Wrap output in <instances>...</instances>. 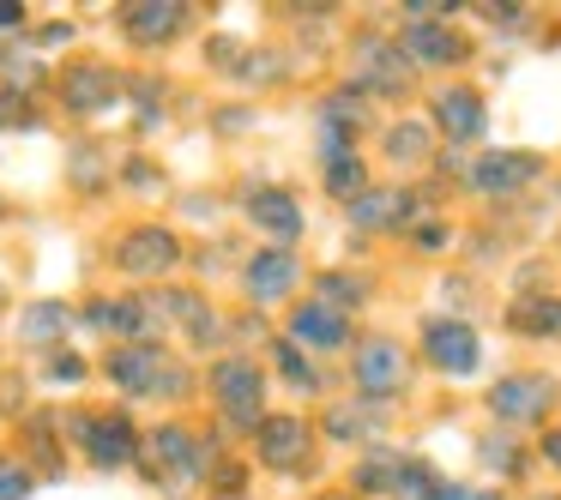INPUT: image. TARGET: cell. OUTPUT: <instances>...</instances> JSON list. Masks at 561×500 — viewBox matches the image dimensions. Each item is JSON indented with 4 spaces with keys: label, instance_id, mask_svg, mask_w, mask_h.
I'll return each mask as SVG.
<instances>
[{
    "label": "cell",
    "instance_id": "cell-7",
    "mask_svg": "<svg viewBox=\"0 0 561 500\" xmlns=\"http://www.w3.org/2000/svg\"><path fill=\"white\" fill-rule=\"evenodd\" d=\"M423 350L440 374H471V368L483 362V344H477V332L465 326V319H428Z\"/></svg>",
    "mask_w": 561,
    "mask_h": 500
},
{
    "label": "cell",
    "instance_id": "cell-24",
    "mask_svg": "<svg viewBox=\"0 0 561 500\" xmlns=\"http://www.w3.org/2000/svg\"><path fill=\"white\" fill-rule=\"evenodd\" d=\"M314 302H327V307H356V302H368V278H356V271H320V283H314Z\"/></svg>",
    "mask_w": 561,
    "mask_h": 500
},
{
    "label": "cell",
    "instance_id": "cell-13",
    "mask_svg": "<svg viewBox=\"0 0 561 500\" xmlns=\"http://www.w3.org/2000/svg\"><path fill=\"white\" fill-rule=\"evenodd\" d=\"M399 55L411 67H453V61H465V43L447 25H404Z\"/></svg>",
    "mask_w": 561,
    "mask_h": 500
},
{
    "label": "cell",
    "instance_id": "cell-10",
    "mask_svg": "<svg viewBox=\"0 0 561 500\" xmlns=\"http://www.w3.org/2000/svg\"><path fill=\"white\" fill-rule=\"evenodd\" d=\"M182 25H187L182 0H134V7H122V31L134 43H170Z\"/></svg>",
    "mask_w": 561,
    "mask_h": 500
},
{
    "label": "cell",
    "instance_id": "cell-34",
    "mask_svg": "<svg viewBox=\"0 0 561 500\" xmlns=\"http://www.w3.org/2000/svg\"><path fill=\"white\" fill-rule=\"evenodd\" d=\"M435 500H495V495H477V488H440Z\"/></svg>",
    "mask_w": 561,
    "mask_h": 500
},
{
    "label": "cell",
    "instance_id": "cell-4",
    "mask_svg": "<svg viewBox=\"0 0 561 500\" xmlns=\"http://www.w3.org/2000/svg\"><path fill=\"white\" fill-rule=\"evenodd\" d=\"M175 259H182V242H175V230H163V223H139V230H127L122 247H115V266L134 271V278H163Z\"/></svg>",
    "mask_w": 561,
    "mask_h": 500
},
{
    "label": "cell",
    "instance_id": "cell-6",
    "mask_svg": "<svg viewBox=\"0 0 561 500\" xmlns=\"http://www.w3.org/2000/svg\"><path fill=\"white\" fill-rule=\"evenodd\" d=\"M61 97H67L73 115H103V109H115V97H122V73L103 67V61H79V67H67Z\"/></svg>",
    "mask_w": 561,
    "mask_h": 500
},
{
    "label": "cell",
    "instance_id": "cell-26",
    "mask_svg": "<svg viewBox=\"0 0 561 500\" xmlns=\"http://www.w3.org/2000/svg\"><path fill=\"white\" fill-rule=\"evenodd\" d=\"M387 158H392V163H423V158H428V127L399 121V127L387 133Z\"/></svg>",
    "mask_w": 561,
    "mask_h": 500
},
{
    "label": "cell",
    "instance_id": "cell-16",
    "mask_svg": "<svg viewBox=\"0 0 561 500\" xmlns=\"http://www.w3.org/2000/svg\"><path fill=\"white\" fill-rule=\"evenodd\" d=\"M435 121H440V133L447 139H477L483 133V97L477 91H465V85H453V91H440L435 97Z\"/></svg>",
    "mask_w": 561,
    "mask_h": 500
},
{
    "label": "cell",
    "instance_id": "cell-25",
    "mask_svg": "<svg viewBox=\"0 0 561 500\" xmlns=\"http://www.w3.org/2000/svg\"><path fill=\"white\" fill-rule=\"evenodd\" d=\"M327 187H332V194H344V199L363 194V158H356V146L327 151Z\"/></svg>",
    "mask_w": 561,
    "mask_h": 500
},
{
    "label": "cell",
    "instance_id": "cell-14",
    "mask_svg": "<svg viewBox=\"0 0 561 500\" xmlns=\"http://www.w3.org/2000/svg\"><path fill=\"white\" fill-rule=\"evenodd\" d=\"M248 218L266 235H278V247L302 235V211H296V199L284 194V187H254V194H248Z\"/></svg>",
    "mask_w": 561,
    "mask_h": 500
},
{
    "label": "cell",
    "instance_id": "cell-18",
    "mask_svg": "<svg viewBox=\"0 0 561 500\" xmlns=\"http://www.w3.org/2000/svg\"><path fill=\"white\" fill-rule=\"evenodd\" d=\"M411 218V199L392 194V187H363V194L351 199V223L356 230H392V223Z\"/></svg>",
    "mask_w": 561,
    "mask_h": 500
},
{
    "label": "cell",
    "instance_id": "cell-32",
    "mask_svg": "<svg viewBox=\"0 0 561 500\" xmlns=\"http://www.w3.org/2000/svg\"><path fill=\"white\" fill-rule=\"evenodd\" d=\"M25 25V7L19 0H0V31H19Z\"/></svg>",
    "mask_w": 561,
    "mask_h": 500
},
{
    "label": "cell",
    "instance_id": "cell-15",
    "mask_svg": "<svg viewBox=\"0 0 561 500\" xmlns=\"http://www.w3.org/2000/svg\"><path fill=\"white\" fill-rule=\"evenodd\" d=\"M531 175H537L531 151H495V158L471 163V187H483V194H513V187H525Z\"/></svg>",
    "mask_w": 561,
    "mask_h": 500
},
{
    "label": "cell",
    "instance_id": "cell-21",
    "mask_svg": "<svg viewBox=\"0 0 561 500\" xmlns=\"http://www.w3.org/2000/svg\"><path fill=\"white\" fill-rule=\"evenodd\" d=\"M158 307H163V314H170V319H182V326H187V338H194V344H211V338H218V319H211V307L199 302L194 290L158 295Z\"/></svg>",
    "mask_w": 561,
    "mask_h": 500
},
{
    "label": "cell",
    "instance_id": "cell-29",
    "mask_svg": "<svg viewBox=\"0 0 561 500\" xmlns=\"http://www.w3.org/2000/svg\"><path fill=\"white\" fill-rule=\"evenodd\" d=\"M37 115H31L25 91H0V127H31Z\"/></svg>",
    "mask_w": 561,
    "mask_h": 500
},
{
    "label": "cell",
    "instance_id": "cell-8",
    "mask_svg": "<svg viewBox=\"0 0 561 500\" xmlns=\"http://www.w3.org/2000/svg\"><path fill=\"white\" fill-rule=\"evenodd\" d=\"M158 319H163L158 295H103V302H91V326L115 332V338H134V344H146V332Z\"/></svg>",
    "mask_w": 561,
    "mask_h": 500
},
{
    "label": "cell",
    "instance_id": "cell-1",
    "mask_svg": "<svg viewBox=\"0 0 561 500\" xmlns=\"http://www.w3.org/2000/svg\"><path fill=\"white\" fill-rule=\"evenodd\" d=\"M110 380L122 392H134V398H175V392H187V368H175L158 344H122L110 356Z\"/></svg>",
    "mask_w": 561,
    "mask_h": 500
},
{
    "label": "cell",
    "instance_id": "cell-17",
    "mask_svg": "<svg viewBox=\"0 0 561 500\" xmlns=\"http://www.w3.org/2000/svg\"><path fill=\"white\" fill-rule=\"evenodd\" d=\"M199 464V440L182 422H163L151 434V476H187Z\"/></svg>",
    "mask_w": 561,
    "mask_h": 500
},
{
    "label": "cell",
    "instance_id": "cell-28",
    "mask_svg": "<svg viewBox=\"0 0 561 500\" xmlns=\"http://www.w3.org/2000/svg\"><path fill=\"white\" fill-rule=\"evenodd\" d=\"M272 350H278V368H284V374L296 380V386H314V380H320L314 368L302 362V350H296V344H272Z\"/></svg>",
    "mask_w": 561,
    "mask_h": 500
},
{
    "label": "cell",
    "instance_id": "cell-9",
    "mask_svg": "<svg viewBox=\"0 0 561 500\" xmlns=\"http://www.w3.org/2000/svg\"><path fill=\"white\" fill-rule=\"evenodd\" d=\"M356 386L368 392V398H392V392L404 386V350L392 338H368L363 350H356Z\"/></svg>",
    "mask_w": 561,
    "mask_h": 500
},
{
    "label": "cell",
    "instance_id": "cell-2",
    "mask_svg": "<svg viewBox=\"0 0 561 500\" xmlns=\"http://www.w3.org/2000/svg\"><path fill=\"white\" fill-rule=\"evenodd\" d=\"M211 392H218V410L230 416V422H242V428H260V422H266V416H260L266 380H260L254 362H242V356H224V362L211 368Z\"/></svg>",
    "mask_w": 561,
    "mask_h": 500
},
{
    "label": "cell",
    "instance_id": "cell-33",
    "mask_svg": "<svg viewBox=\"0 0 561 500\" xmlns=\"http://www.w3.org/2000/svg\"><path fill=\"white\" fill-rule=\"evenodd\" d=\"M543 458L561 464V428H549V434H543Z\"/></svg>",
    "mask_w": 561,
    "mask_h": 500
},
{
    "label": "cell",
    "instance_id": "cell-20",
    "mask_svg": "<svg viewBox=\"0 0 561 500\" xmlns=\"http://www.w3.org/2000/svg\"><path fill=\"white\" fill-rule=\"evenodd\" d=\"M404 79H411V61H404L399 49H387V43H363V85L368 91H404Z\"/></svg>",
    "mask_w": 561,
    "mask_h": 500
},
{
    "label": "cell",
    "instance_id": "cell-23",
    "mask_svg": "<svg viewBox=\"0 0 561 500\" xmlns=\"http://www.w3.org/2000/svg\"><path fill=\"white\" fill-rule=\"evenodd\" d=\"M513 332H531V338H549V332H561V302L556 295H531V302H519L507 314Z\"/></svg>",
    "mask_w": 561,
    "mask_h": 500
},
{
    "label": "cell",
    "instance_id": "cell-27",
    "mask_svg": "<svg viewBox=\"0 0 561 500\" xmlns=\"http://www.w3.org/2000/svg\"><path fill=\"white\" fill-rule=\"evenodd\" d=\"M31 488H37L31 464H25V458H7V452H0V500H25Z\"/></svg>",
    "mask_w": 561,
    "mask_h": 500
},
{
    "label": "cell",
    "instance_id": "cell-12",
    "mask_svg": "<svg viewBox=\"0 0 561 500\" xmlns=\"http://www.w3.org/2000/svg\"><path fill=\"white\" fill-rule=\"evenodd\" d=\"M254 434H260V458H266L272 470H296V464H302V452H308V422L302 416H266Z\"/></svg>",
    "mask_w": 561,
    "mask_h": 500
},
{
    "label": "cell",
    "instance_id": "cell-3",
    "mask_svg": "<svg viewBox=\"0 0 561 500\" xmlns=\"http://www.w3.org/2000/svg\"><path fill=\"white\" fill-rule=\"evenodd\" d=\"M73 440L85 446L91 464L115 470V464H134L139 458V434L122 410H103V416H73Z\"/></svg>",
    "mask_w": 561,
    "mask_h": 500
},
{
    "label": "cell",
    "instance_id": "cell-11",
    "mask_svg": "<svg viewBox=\"0 0 561 500\" xmlns=\"http://www.w3.org/2000/svg\"><path fill=\"white\" fill-rule=\"evenodd\" d=\"M296 278H302V266H296L290 247H266V254L248 259V295L254 302H284L296 290Z\"/></svg>",
    "mask_w": 561,
    "mask_h": 500
},
{
    "label": "cell",
    "instance_id": "cell-19",
    "mask_svg": "<svg viewBox=\"0 0 561 500\" xmlns=\"http://www.w3.org/2000/svg\"><path fill=\"white\" fill-rule=\"evenodd\" d=\"M290 332L302 344H314V350H339V344L351 338L344 314H339V307H327V302H302V307H296V319H290Z\"/></svg>",
    "mask_w": 561,
    "mask_h": 500
},
{
    "label": "cell",
    "instance_id": "cell-30",
    "mask_svg": "<svg viewBox=\"0 0 561 500\" xmlns=\"http://www.w3.org/2000/svg\"><path fill=\"white\" fill-rule=\"evenodd\" d=\"M327 428H332V434H363L368 422H363L356 410H332V416H327Z\"/></svg>",
    "mask_w": 561,
    "mask_h": 500
},
{
    "label": "cell",
    "instance_id": "cell-5",
    "mask_svg": "<svg viewBox=\"0 0 561 500\" xmlns=\"http://www.w3.org/2000/svg\"><path fill=\"white\" fill-rule=\"evenodd\" d=\"M549 404H556V380L549 374H507L489 392V410H495L501 422H543Z\"/></svg>",
    "mask_w": 561,
    "mask_h": 500
},
{
    "label": "cell",
    "instance_id": "cell-22",
    "mask_svg": "<svg viewBox=\"0 0 561 500\" xmlns=\"http://www.w3.org/2000/svg\"><path fill=\"white\" fill-rule=\"evenodd\" d=\"M67 326H73V314H67V302H31V314H25V344H37V350H49V344H61L67 338Z\"/></svg>",
    "mask_w": 561,
    "mask_h": 500
},
{
    "label": "cell",
    "instance_id": "cell-31",
    "mask_svg": "<svg viewBox=\"0 0 561 500\" xmlns=\"http://www.w3.org/2000/svg\"><path fill=\"white\" fill-rule=\"evenodd\" d=\"M49 374H55V380H85V362H79V356H55Z\"/></svg>",
    "mask_w": 561,
    "mask_h": 500
}]
</instances>
